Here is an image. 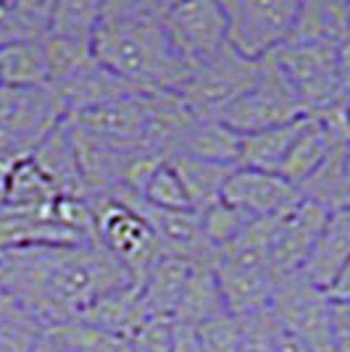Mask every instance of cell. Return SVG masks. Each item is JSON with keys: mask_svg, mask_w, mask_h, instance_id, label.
<instances>
[{"mask_svg": "<svg viewBox=\"0 0 350 352\" xmlns=\"http://www.w3.org/2000/svg\"><path fill=\"white\" fill-rule=\"evenodd\" d=\"M147 95L132 92L66 113V124L116 147L147 145ZM150 147V145H147Z\"/></svg>", "mask_w": 350, "mask_h": 352, "instance_id": "11", "label": "cell"}, {"mask_svg": "<svg viewBox=\"0 0 350 352\" xmlns=\"http://www.w3.org/2000/svg\"><path fill=\"white\" fill-rule=\"evenodd\" d=\"M66 118V105L50 87H0V153L27 158Z\"/></svg>", "mask_w": 350, "mask_h": 352, "instance_id": "6", "label": "cell"}, {"mask_svg": "<svg viewBox=\"0 0 350 352\" xmlns=\"http://www.w3.org/2000/svg\"><path fill=\"white\" fill-rule=\"evenodd\" d=\"M0 87H48V60L43 40L16 37L0 45Z\"/></svg>", "mask_w": 350, "mask_h": 352, "instance_id": "21", "label": "cell"}, {"mask_svg": "<svg viewBox=\"0 0 350 352\" xmlns=\"http://www.w3.org/2000/svg\"><path fill=\"white\" fill-rule=\"evenodd\" d=\"M119 352H172V321L145 318L134 331L121 337Z\"/></svg>", "mask_w": 350, "mask_h": 352, "instance_id": "34", "label": "cell"}, {"mask_svg": "<svg viewBox=\"0 0 350 352\" xmlns=\"http://www.w3.org/2000/svg\"><path fill=\"white\" fill-rule=\"evenodd\" d=\"M269 310L274 313L285 334L306 342L313 352H332L329 329H327L329 300L321 289L308 284L300 274H292L277 281Z\"/></svg>", "mask_w": 350, "mask_h": 352, "instance_id": "10", "label": "cell"}, {"mask_svg": "<svg viewBox=\"0 0 350 352\" xmlns=\"http://www.w3.org/2000/svg\"><path fill=\"white\" fill-rule=\"evenodd\" d=\"M95 210V239L121 268L130 274L132 284L137 287L145 279L150 265L158 261L161 248L150 232L145 219L137 208L124 197H98L90 200Z\"/></svg>", "mask_w": 350, "mask_h": 352, "instance_id": "5", "label": "cell"}, {"mask_svg": "<svg viewBox=\"0 0 350 352\" xmlns=\"http://www.w3.org/2000/svg\"><path fill=\"white\" fill-rule=\"evenodd\" d=\"M348 37L287 40L277 53H271L282 74L287 76L292 92L298 95L306 116L348 100Z\"/></svg>", "mask_w": 350, "mask_h": 352, "instance_id": "3", "label": "cell"}, {"mask_svg": "<svg viewBox=\"0 0 350 352\" xmlns=\"http://www.w3.org/2000/svg\"><path fill=\"white\" fill-rule=\"evenodd\" d=\"M308 116H300L287 124H279L263 132L243 134L240 137V153H237V166L243 168H256V171H271L277 174L282 161L287 158L292 142L303 129Z\"/></svg>", "mask_w": 350, "mask_h": 352, "instance_id": "20", "label": "cell"}, {"mask_svg": "<svg viewBox=\"0 0 350 352\" xmlns=\"http://www.w3.org/2000/svg\"><path fill=\"white\" fill-rule=\"evenodd\" d=\"M227 45L237 56L261 60L287 43L298 24L300 0H219Z\"/></svg>", "mask_w": 350, "mask_h": 352, "instance_id": "4", "label": "cell"}, {"mask_svg": "<svg viewBox=\"0 0 350 352\" xmlns=\"http://www.w3.org/2000/svg\"><path fill=\"white\" fill-rule=\"evenodd\" d=\"M103 3L105 0H59L56 16L48 34L74 37V40H90L95 27L101 24Z\"/></svg>", "mask_w": 350, "mask_h": 352, "instance_id": "29", "label": "cell"}, {"mask_svg": "<svg viewBox=\"0 0 350 352\" xmlns=\"http://www.w3.org/2000/svg\"><path fill=\"white\" fill-rule=\"evenodd\" d=\"M203 352H237L240 344V318L232 313H219L195 326Z\"/></svg>", "mask_w": 350, "mask_h": 352, "instance_id": "33", "label": "cell"}, {"mask_svg": "<svg viewBox=\"0 0 350 352\" xmlns=\"http://www.w3.org/2000/svg\"><path fill=\"white\" fill-rule=\"evenodd\" d=\"M90 50L101 66L143 92H176L190 74L169 43L161 16L101 21Z\"/></svg>", "mask_w": 350, "mask_h": 352, "instance_id": "2", "label": "cell"}, {"mask_svg": "<svg viewBox=\"0 0 350 352\" xmlns=\"http://www.w3.org/2000/svg\"><path fill=\"white\" fill-rule=\"evenodd\" d=\"M221 200L243 210L248 219H279L300 203V192L279 174L234 166L224 184Z\"/></svg>", "mask_w": 350, "mask_h": 352, "instance_id": "12", "label": "cell"}, {"mask_svg": "<svg viewBox=\"0 0 350 352\" xmlns=\"http://www.w3.org/2000/svg\"><path fill=\"white\" fill-rule=\"evenodd\" d=\"M277 352H313L306 342H300L298 337H290V334H282L277 344Z\"/></svg>", "mask_w": 350, "mask_h": 352, "instance_id": "39", "label": "cell"}, {"mask_svg": "<svg viewBox=\"0 0 350 352\" xmlns=\"http://www.w3.org/2000/svg\"><path fill=\"white\" fill-rule=\"evenodd\" d=\"M174 3H176V0H161V14H163L169 6H174Z\"/></svg>", "mask_w": 350, "mask_h": 352, "instance_id": "42", "label": "cell"}, {"mask_svg": "<svg viewBox=\"0 0 350 352\" xmlns=\"http://www.w3.org/2000/svg\"><path fill=\"white\" fill-rule=\"evenodd\" d=\"M6 3H8V6H11V0H6Z\"/></svg>", "mask_w": 350, "mask_h": 352, "instance_id": "43", "label": "cell"}, {"mask_svg": "<svg viewBox=\"0 0 350 352\" xmlns=\"http://www.w3.org/2000/svg\"><path fill=\"white\" fill-rule=\"evenodd\" d=\"M16 37H19V34H16V30H14V24H11V21L0 24V45L11 43V40H16Z\"/></svg>", "mask_w": 350, "mask_h": 352, "instance_id": "41", "label": "cell"}, {"mask_svg": "<svg viewBox=\"0 0 350 352\" xmlns=\"http://www.w3.org/2000/svg\"><path fill=\"white\" fill-rule=\"evenodd\" d=\"M0 284L43 331L48 323L79 318L95 297L132 284V279L98 239H90L0 250Z\"/></svg>", "mask_w": 350, "mask_h": 352, "instance_id": "1", "label": "cell"}, {"mask_svg": "<svg viewBox=\"0 0 350 352\" xmlns=\"http://www.w3.org/2000/svg\"><path fill=\"white\" fill-rule=\"evenodd\" d=\"M59 0H11V24L19 37H45L50 32Z\"/></svg>", "mask_w": 350, "mask_h": 352, "instance_id": "32", "label": "cell"}, {"mask_svg": "<svg viewBox=\"0 0 350 352\" xmlns=\"http://www.w3.org/2000/svg\"><path fill=\"white\" fill-rule=\"evenodd\" d=\"M30 352H66V350H61L59 344H56V342H50L45 334H37V339H34V344H32Z\"/></svg>", "mask_w": 350, "mask_h": 352, "instance_id": "40", "label": "cell"}, {"mask_svg": "<svg viewBox=\"0 0 350 352\" xmlns=\"http://www.w3.org/2000/svg\"><path fill=\"white\" fill-rule=\"evenodd\" d=\"M161 24L176 56L195 69L227 47V27L219 0H176L161 14Z\"/></svg>", "mask_w": 350, "mask_h": 352, "instance_id": "9", "label": "cell"}, {"mask_svg": "<svg viewBox=\"0 0 350 352\" xmlns=\"http://www.w3.org/2000/svg\"><path fill=\"white\" fill-rule=\"evenodd\" d=\"M143 16H161V0H105L101 21L143 19Z\"/></svg>", "mask_w": 350, "mask_h": 352, "instance_id": "36", "label": "cell"}, {"mask_svg": "<svg viewBox=\"0 0 350 352\" xmlns=\"http://www.w3.org/2000/svg\"><path fill=\"white\" fill-rule=\"evenodd\" d=\"M27 158L48 176V182L56 187L59 195L88 197L82 176H79V166H76V158H74L72 140H69V132H66L63 121L32 150Z\"/></svg>", "mask_w": 350, "mask_h": 352, "instance_id": "18", "label": "cell"}, {"mask_svg": "<svg viewBox=\"0 0 350 352\" xmlns=\"http://www.w3.org/2000/svg\"><path fill=\"white\" fill-rule=\"evenodd\" d=\"M190 261L172 258V255H161L156 263L150 265L145 279L137 284L140 300L145 305L150 318H174L176 305L182 300L185 284L190 276Z\"/></svg>", "mask_w": 350, "mask_h": 352, "instance_id": "16", "label": "cell"}, {"mask_svg": "<svg viewBox=\"0 0 350 352\" xmlns=\"http://www.w3.org/2000/svg\"><path fill=\"white\" fill-rule=\"evenodd\" d=\"M327 219H329L327 210H321L319 206L308 203L303 197L287 216L279 219L277 234L269 250V263L277 279H285L300 271Z\"/></svg>", "mask_w": 350, "mask_h": 352, "instance_id": "14", "label": "cell"}, {"mask_svg": "<svg viewBox=\"0 0 350 352\" xmlns=\"http://www.w3.org/2000/svg\"><path fill=\"white\" fill-rule=\"evenodd\" d=\"M261 72V60L237 56L232 47H221L214 58L190 69L176 95L200 118H221V113L248 92Z\"/></svg>", "mask_w": 350, "mask_h": 352, "instance_id": "7", "label": "cell"}, {"mask_svg": "<svg viewBox=\"0 0 350 352\" xmlns=\"http://www.w3.org/2000/svg\"><path fill=\"white\" fill-rule=\"evenodd\" d=\"M3 323H30V326H37V323L32 321L30 313L14 300V294L0 284V326H3ZM37 329H40V326H37Z\"/></svg>", "mask_w": 350, "mask_h": 352, "instance_id": "37", "label": "cell"}, {"mask_svg": "<svg viewBox=\"0 0 350 352\" xmlns=\"http://www.w3.org/2000/svg\"><path fill=\"white\" fill-rule=\"evenodd\" d=\"M237 318H240L237 352H277V344L285 334V329L279 326L271 310H256V313L237 316Z\"/></svg>", "mask_w": 350, "mask_h": 352, "instance_id": "31", "label": "cell"}, {"mask_svg": "<svg viewBox=\"0 0 350 352\" xmlns=\"http://www.w3.org/2000/svg\"><path fill=\"white\" fill-rule=\"evenodd\" d=\"M59 192L48 182V176L30 161L19 158L8 174V187H6V200L3 210L14 213H50V206L56 203Z\"/></svg>", "mask_w": 350, "mask_h": 352, "instance_id": "25", "label": "cell"}, {"mask_svg": "<svg viewBox=\"0 0 350 352\" xmlns=\"http://www.w3.org/2000/svg\"><path fill=\"white\" fill-rule=\"evenodd\" d=\"M350 268V213H329V219L319 232L308 258L300 265V276L313 284L316 289L327 292L340 274Z\"/></svg>", "mask_w": 350, "mask_h": 352, "instance_id": "15", "label": "cell"}, {"mask_svg": "<svg viewBox=\"0 0 350 352\" xmlns=\"http://www.w3.org/2000/svg\"><path fill=\"white\" fill-rule=\"evenodd\" d=\"M219 313H227V308H224V297H221L214 265H211V261L192 263L185 292H182V300L176 305V313L172 321L198 326V323L208 321V318H214Z\"/></svg>", "mask_w": 350, "mask_h": 352, "instance_id": "24", "label": "cell"}, {"mask_svg": "<svg viewBox=\"0 0 350 352\" xmlns=\"http://www.w3.org/2000/svg\"><path fill=\"white\" fill-rule=\"evenodd\" d=\"M306 116L298 95L292 92L287 76L277 66L274 56L261 58V72L256 85L221 113V124H227L234 134H253L271 129L279 124H287L295 118Z\"/></svg>", "mask_w": 350, "mask_h": 352, "instance_id": "8", "label": "cell"}, {"mask_svg": "<svg viewBox=\"0 0 350 352\" xmlns=\"http://www.w3.org/2000/svg\"><path fill=\"white\" fill-rule=\"evenodd\" d=\"M79 318L121 339L150 316L140 300V289L134 284H124V287H116L111 292L95 297L88 308L82 310Z\"/></svg>", "mask_w": 350, "mask_h": 352, "instance_id": "19", "label": "cell"}, {"mask_svg": "<svg viewBox=\"0 0 350 352\" xmlns=\"http://www.w3.org/2000/svg\"><path fill=\"white\" fill-rule=\"evenodd\" d=\"M40 334L56 342L66 352H119L121 339L103 331L82 318H66V321L48 323Z\"/></svg>", "mask_w": 350, "mask_h": 352, "instance_id": "27", "label": "cell"}, {"mask_svg": "<svg viewBox=\"0 0 350 352\" xmlns=\"http://www.w3.org/2000/svg\"><path fill=\"white\" fill-rule=\"evenodd\" d=\"M116 195L130 200L132 206L137 208V213L150 226V232L156 236L163 255L182 258V261H190V263H203V261L214 258V250L208 248V242L203 239L200 219H198L195 210H161V208L145 206L132 192H116Z\"/></svg>", "mask_w": 350, "mask_h": 352, "instance_id": "13", "label": "cell"}, {"mask_svg": "<svg viewBox=\"0 0 350 352\" xmlns=\"http://www.w3.org/2000/svg\"><path fill=\"white\" fill-rule=\"evenodd\" d=\"M335 147H342V145H335V142L329 140V134L321 129L319 121L313 116H308L300 134H298V140L292 142L287 158L279 166L277 174L282 176V179H287L292 187H300L308 176L319 168V163L324 161Z\"/></svg>", "mask_w": 350, "mask_h": 352, "instance_id": "26", "label": "cell"}, {"mask_svg": "<svg viewBox=\"0 0 350 352\" xmlns=\"http://www.w3.org/2000/svg\"><path fill=\"white\" fill-rule=\"evenodd\" d=\"M172 352H203L195 334V326L172 321Z\"/></svg>", "mask_w": 350, "mask_h": 352, "instance_id": "38", "label": "cell"}, {"mask_svg": "<svg viewBox=\"0 0 350 352\" xmlns=\"http://www.w3.org/2000/svg\"><path fill=\"white\" fill-rule=\"evenodd\" d=\"M137 197L145 206L161 208V210H192L190 197H187V192L182 187L176 171L172 168L169 158L150 174V179L145 182V187L140 190Z\"/></svg>", "mask_w": 350, "mask_h": 352, "instance_id": "30", "label": "cell"}, {"mask_svg": "<svg viewBox=\"0 0 350 352\" xmlns=\"http://www.w3.org/2000/svg\"><path fill=\"white\" fill-rule=\"evenodd\" d=\"M200 219V232H203V239L208 242V248L214 250H224L229 248L237 236L245 232L250 221L243 210H237L234 206H229L227 200H216L214 206L203 208L198 213Z\"/></svg>", "mask_w": 350, "mask_h": 352, "instance_id": "28", "label": "cell"}, {"mask_svg": "<svg viewBox=\"0 0 350 352\" xmlns=\"http://www.w3.org/2000/svg\"><path fill=\"white\" fill-rule=\"evenodd\" d=\"M237 153H240V134H234L219 118H198L190 132L172 150V155H190L227 166H237Z\"/></svg>", "mask_w": 350, "mask_h": 352, "instance_id": "22", "label": "cell"}, {"mask_svg": "<svg viewBox=\"0 0 350 352\" xmlns=\"http://www.w3.org/2000/svg\"><path fill=\"white\" fill-rule=\"evenodd\" d=\"M300 197L327 213L348 210L350 203V145L335 147L319 168L298 187Z\"/></svg>", "mask_w": 350, "mask_h": 352, "instance_id": "17", "label": "cell"}, {"mask_svg": "<svg viewBox=\"0 0 350 352\" xmlns=\"http://www.w3.org/2000/svg\"><path fill=\"white\" fill-rule=\"evenodd\" d=\"M327 300H329V297H327ZM327 329H329L332 352H350V302L329 300Z\"/></svg>", "mask_w": 350, "mask_h": 352, "instance_id": "35", "label": "cell"}, {"mask_svg": "<svg viewBox=\"0 0 350 352\" xmlns=\"http://www.w3.org/2000/svg\"><path fill=\"white\" fill-rule=\"evenodd\" d=\"M169 163L187 192L195 213H200L203 208L221 200L224 184L234 171V166H227V163L200 161V158H190V155H169Z\"/></svg>", "mask_w": 350, "mask_h": 352, "instance_id": "23", "label": "cell"}]
</instances>
